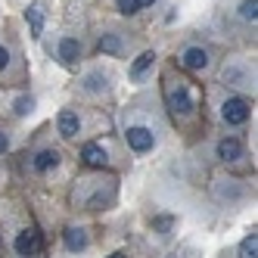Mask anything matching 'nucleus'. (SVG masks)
<instances>
[{
    "label": "nucleus",
    "mask_w": 258,
    "mask_h": 258,
    "mask_svg": "<svg viewBox=\"0 0 258 258\" xmlns=\"http://www.w3.org/2000/svg\"><path fill=\"white\" fill-rule=\"evenodd\" d=\"M218 159L221 162H236L239 156H243V140H236V137H224V140H221L218 143Z\"/></svg>",
    "instance_id": "7"
},
{
    "label": "nucleus",
    "mask_w": 258,
    "mask_h": 258,
    "mask_svg": "<svg viewBox=\"0 0 258 258\" xmlns=\"http://www.w3.org/2000/svg\"><path fill=\"white\" fill-rule=\"evenodd\" d=\"M153 59H156V53H153V50L140 53V56L134 59V66H131V78H134V81H137V78H143V72L153 66Z\"/></svg>",
    "instance_id": "13"
},
{
    "label": "nucleus",
    "mask_w": 258,
    "mask_h": 258,
    "mask_svg": "<svg viewBox=\"0 0 258 258\" xmlns=\"http://www.w3.org/2000/svg\"><path fill=\"white\" fill-rule=\"evenodd\" d=\"M59 165V153L56 150H41L38 159H34V168L38 171H50V168H56Z\"/></svg>",
    "instance_id": "12"
},
{
    "label": "nucleus",
    "mask_w": 258,
    "mask_h": 258,
    "mask_svg": "<svg viewBox=\"0 0 258 258\" xmlns=\"http://www.w3.org/2000/svg\"><path fill=\"white\" fill-rule=\"evenodd\" d=\"M78 56H81V44H78L75 38H62V41H59V59H62L66 66H72Z\"/></svg>",
    "instance_id": "10"
},
{
    "label": "nucleus",
    "mask_w": 258,
    "mask_h": 258,
    "mask_svg": "<svg viewBox=\"0 0 258 258\" xmlns=\"http://www.w3.org/2000/svg\"><path fill=\"white\" fill-rule=\"evenodd\" d=\"M221 118H224L227 124H246L249 121V103L239 100V97L227 100L224 106H221Z\"/></svg>",
    "instance_id": "4"
},
{
    "label": "nucleus",
    "mask_w": 258,
    "mask_h": 258,
    "mask_svg": "<svg viewBox=\"0 0 258 258\" xmlns=\"http://www.w3.org/2000/svg\"><path fill=\"white\" fill-rule=\"evenodd\" d=\"M156 227H162V230L171 227V218H156Z\"/></svg>",
    "instance_id": "23"
},
{
    "label": "nucleus",
    "mask_w": 258,
    "mask_h": 258,
    "mask_svg": "<svg viewBox=\"0 0 258 258\" xmlns=\"http://www.w3.org/2000/svg\"><path fill=\"white\" fill-rule=\"evenodd\" d=\"M7 66H10V50H7V47H0V72H4Z\"/></svg>",
    "instance_id": "21"
},
{
    "label": "nucleus",
    "mask_w": 258,
    "mask_h": 258,
    "mask_svg": "<svg viewBox=\"0 0 258 258\" xmlns=\"http://www.w3.org/2000/svg\"><path fill=\"white\" fill-rule=\"evenodd\" d=\"M109 258H124V255H121V252H115V255H109Z\"/></svg>",
    "instance_id": "25"
},
{
    "label": "nucleus",
    "mask_w": 258,
    "mask_h": 258,
    "mask_svg": "<svg viewBox=\"0 0 258 258\" xmlns=\"http://www.w3.org/2000/svg\"><path fill=\"white\" fill-rule=\"evenodd\" d=\"M239 16H243L246 22H255L258 19V0H243V4H239Z\"/></svg>",
    "instance_id": "15"
},
{
    "label": "nucleus",
    "mask_w": 258,
    "mask_h": 258,
    "mask_svg": "<svg viewBox=\"0 0 258 258\" xmlns=\"http://www.w3.org/2000/svg\"><path fill=\"white\" fill-rule=\"evenodd\" d=\"M180 66L183 69H190V72H202L209 66V53L202 50V47H187L180 53Z\"/></svg>",
    "instance_id": "5"
},
{
    "label": "nucleus",
    "mask_w": 258,
    "mask_h": 258,
    "mask_svg": "<svg viewBox=\"0 0 258 258\" xmlns=\"http://www.w3.org/2000/svg\"><path fill=\"white\" fill-rule=\"evenodd\" d=\"M16 252H19L22 258H31V255H38L41 252V246H44V239H41V233L34 230V227H28V230H22L19 236H16Z\"/></svg>",
    "instance_id": "3"
},
{
    "label": "nucleus",
    "mask_w": 258,
    "mask_h": 258,
    "mask_svg": "<svg viewBox=\"0 0 258 258\" xmlns=\"http://www.w3.org/2000/svg\"><path fill=\"white\" fill-rule=\"evenodd\" d=\"M7 150H10V137L0 131V153H7Z\"/></svg>",
    "instance_id": "22"
},
{
    "label": "nucleus",
    "mask_w": 258,
    "mask_h": 258,
    "mask_svg": "<svg viewBox=\"0 0 258 258\" xmlns=\"http://www.w3.org/2000/svg\"><path fill=\"white\" fill-rule=\"evenodd\" d=\"M56 131H59L62 137H75V134L81 131V118H78L75 109H62V112L56 115Z\"/></svg>",
    "instance_id": "6"
},
{
    "label": "nucleus",
    "mask_w": 258,
    "mask_h": 258,
    "mask_svg": "<svg viewBox=\"0 0 258 258\" xmlns=\"http://www.w3.org/2000/svg\"><path fill=\"white\" fill-rule=\"evenodd\" d=\"M25 16H28V25H31V38H41V31H44V10L38 4H31Z\"/></svg>",
    "instance_id": "11"
},
{
    "label": "nucleus",
    "mask_w": 258,
    "mask_h": 258,
    "mask_svg": "<svg viewBox=\"0 0 258 258\" xmlns=\"http://www.w3.org/2000/svg\"><path fill=\"white\" fill-rule=\"evenodd\" d=\"M115 7L121 16H134V13H140V0H115Z\"/></svg>",
    "instance_id": "18"
},
{
    "label": "nucleus",
    "mask_w": 258,
    "mask_h": 258,
    "mask_svg": "<svg viewBox=\"0 0 258 258\" xmlns=\"http://www.w3.org/2000/svg\"><path fill=\"white\" fill-rule=\"evenodd\" d=\"M224 81H233V87H249V78L239 69H224Z\"/></svg>",
    "instance_id": "16"
},
{
    "label": "nucleus",
    "mask_w": 258,
    "mask_h": 258,
    "mask_svg": "<svg viewBox=\"0 0 258 258\" xmlns=\"http://www.w3.org/2000/svg\"><path fill=\"white\" fill-rule=\"evenodd\" d=\"M31 109H34V100L31 97H19V100H16V112H19V115H28Z\"/></svg>",
    "instance_id": "19"
},
{
    "label": "nucleus",
    "mask_w": 258,
    "mask_h": 258,
    "mask_svg": "<svg viewBox=\"0 0 258 258\" xmlns=\"http://www.w3.org/2000/svg\"><path fill=\"white\" fill-rule=\"evenodd\" d=\"M100 81H106V78H100V75H90V78H87V84H84V87H87V90H97V87H103V84H100Z\"/></svg>",
    "instance_id": "20"
},
{
    "label": "nucleus",
    "mask_w": 258,
    "mask_h": 258,
    "mask_svg": "<svg viewBox=\"0 0 258 258\" xmlns=\"http://www.w3.org/2000/svg\"><path fill=\"white\" fill-rule=\"evenodd\" d=\"M239 258H258V236L249 233L243 243H239Z\"/></svg>",
    "instance_id": "14"
},
{
    "label": "nucleus",
    "mask_w": 258,
    "mask_h": 258,
    "mask_svg": "<svg viewBox=\"0 0 258 258\" xmlns=\"http://www.w3.org/2000/svg\"><path fill=\"white\" fill-rule=\"evenodd\" d=\"M62 239H66V249H69V252L87 249V230H81V227H69V230L62 233Z\"/></svg>",
    "instance_id": "9"
},
{
    "label": "nucleus",
    "mask_w": 258,
    "mask_h": 258,
    "mask_svg": "<svg viewBox=\"0 0 258 258\" xmlns=\"http://www.w3.org/2000/svg\"><path fill=\"white\" fill-rule=\"evenodd\" d=\"M150 4H156V0H140V7H150Z\"/></svg>",
    "instance_id": "24"
},
{
    "label": "nucleus",
    "mask_w": 258,
    "mask_h": 258,
    "mask_svg": "<svg viewBox=\"0 0 258 258\" xmlns=\"http://www.w3.org/2000/svg\"><path fill=\"white\" fill-rule=\"evenodd\" d=\"M100 50H103V53H121V41L115 38V34H103Z\"/></svg>",
    "instance_id": "17"
},
{
    "label": "nucleus",
    "mask_w": 258,
    "mask_h": 258,
    "mask_svg": "<svg viewBox=\"0 0 258 258\" xmlns=\"http://www.w3.org/2000/svg\"><path fill=\"white\" fill-rule=\"evenodd\" d=\"M81 159H84V165H90V168H103L106 165V150L100 143H84Z\"/></svg>",
    "instance_id": "8"
},
{
    "label": "nucleus",
    "mask_w": 258,
    "mask_h": 258,
    "mask_svg": "<svg viewBox=\"0 0 258 258\" xmlns=\"http://www.w3.org/2000/svg\"><path fill=\"white\" fill-rule=\"evenodd\" d=\"M127 146H131L134 153H150L153 146H156V137H153V131L150 127H140V124H134V127H127Z\"/></svg>",
    "instance_id": "2"
},
{
    "label": "nucleus",
    "mask_w": 258,
    "mask_h": 258,
    "mask_svg": "<svg viewBox=\"0 0 258 258\" xmlns=\"http://www.w3.org/2000/svg\"><path fill=\"white\" fill-rule=\"evenodd\" d=\"M165 103H168V109L174 115H190L193 112V97H190V87L187 81H168L165 84Z\"/></svg>",
    "instance_id": "1"
}]
</instances>
